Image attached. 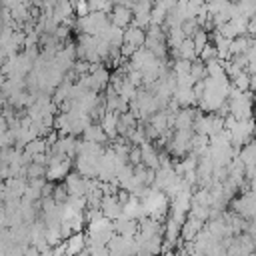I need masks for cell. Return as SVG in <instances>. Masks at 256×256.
I'll use <instances>...</instances> for the list:
<instances>
[{"mask_svg": "<svg viewBox=\"0 0 256 256\" xmlns=\"http://www.w3.org/2000/svg\"><path fill=\"white\" fill-rule=\"evenodd\" d=\"M230 208L234 214H238L240 218H244L246 222L254 220L256 218V192L248 190V192H242L240 196H236L232 202H230Z\"/></svg>", "mask_w": 256, "mask_h": 256, "instance_id": "obj_1", "label": "cell"}, {"mask_svg": "<svg viewBox=\"0 0 256 256\" xmlns=\"http://www.w3.org/2000/svg\"><path fill=\"white\" fill-rule=\"evenodd\" d=\"M108 18H110V24H114V26L120 28V30H126V28H130V24H132L134 12H132L130 8H126L122 2H114L112 10L108 12Z\"/></svg>", "mask_w": 256, "mask_h": 256, "instance_id": "obj_2", "label": "cell"}, {"mask_svg": "<svg viewBox=\"0 0 256 256\" xmlns=\"http://www.w3.org/2000/svg\"><path fill=\"white\" fill-rule=\"evenodd\" d=\"M122 212H124V208H122V204L118 202L116 194L104 196V200H102V204H100V214H102L106 220L116 222L118 218H122Z\"/></svg>", "mask_w": 256, "mask_h": 256, "instance_id": "obj_3", "label": "cell"}, {"mask_svg": "<svg viewBox=\"0 0 256 256\" xmlns=\"http://www.w3.org/2000/svg\"><path fill=\"white\" fill-rule=\"evenodd\" d=\"M114 224V232L118 234V236H122V238H130V240H134L136 236H138V228H140V224H138V220H128V218H118L116 222H112Z\"/></svg>", "mask_w": 256, "mask_h": 256, "instance_id": "obj_4", "label": "cell"}, {"mask_svg": "<svg viewBox=\"0 0 256 256\" xmlns=\"http://www.w3.org/2000/svg\"><path fill=\"white\" fill-rule=\"evenodd\" d=\"M204 222H200V220H196V218H192V216H188L186 218V222L182 224V230H180V240L182 242H194L196 240V236L204 230Z\"/></svg>", "mask_w": 256, "mask_h": 256, "instance_id": "obj_5", "label": "cell"}, {"mask_svg": "<svg viewBox=\"0 0 256 256\" xmlns=\"http://www.w3.org/2000/svg\"><path fill=\"white\" fill-rule=\"evenodd\" d=\"M140 150H142V164L146 168H150V170H158V166H160V150L152 142H144L140 146Z\"/></svg>", "mask_w": 256, "mask_h": 256, "instance_id": "obj_6", "label": "cell"}, {"mask_svg": "<svg viewBox=\"0 0 256 256\" xmlns=\"http://www.w3.org/2000/svg\"><path fill=\"white\" fill-rule=\"evenodd\" d=\"M198 108H182L176 114V122H174V130H192L194 120L198 116Z\"/></svg>", "mask_w": 256, "mask_h": 256, "instance_id": "obj_7", "label": "cell"}, {"mask_svg": "<svg viewBox=\"0 0 256 256\" xmlns=\"http://www.w3.org/2000/svg\"><path fill=\"white\" fill-rule=\"evenodd\" d=\"M72 168H74V160H64L62 164H56V166H50L48 168V172H46V180L48 182H64V178L72 172Z\"/></svg>", "mask_w": 256, "mask_h": 256, "instance_id": "obj_8", "label": "cell"}, {"mask_svg": "<svg viewBox=\"0 0 256 256\" xmlns=\"http://www.w3.org/2000/svg\"><path fill=\"white\" fill-rule=\"evenodd\" d=\"M82 140L92 142V144H98V146H108V144H110V140H108V136H106V132L102 130L100 124H90V126L84 130Z\"/></svg>", "mask_w": 256, "mask_h": 256, "instance_id": "obj_9", "label": "cell"}, {"mask_svg": "<svg viewBox=\"0 0 256 256\" xmlns=\"http://www.w3.org/2000/svg\"><path fill=\"white\" fill-rule=\"evenodd\" d=\"M64 248H66V256H76L82 250H86V234H72L68 240H64Z\"/></svg>", "mask_w": 256, "mask_h": 256, "instance_id": "obj_10", "label": "cell"}, {"mask_svg": "<svg viewBox=\"0 0 256 256\" xmlns=\"http://www.w3.org/2000/svg\"><path fill=\"white\" fill-rule=\"evenodd\" d=\"M124 44H130L134 48H144L146 44V30H140V28H126L124 30Z\"/></svg>", "mask_w": 256, "mask_h": 256, "instance_id": "obj_11", "label": "cell"}, {"mask_svg": "<svg viewBox=\"0 0 256 256\" xmlns=\"http://www.w3.org/2000/svg\"><path fill=\"white\" fill-rule=\"evenodd\" d=\"M118 116H120V114H116V112H106V114H104V118L100 120V126H102V130L106 132V136H108V140H110V142H114V140L118 138V132H116Z\"/></svg>", "mask_w": 256, "mask_h": 256, "instance_id": "obj_12", "label": "cell"}, {"mask_svg": "<svg viewBox=\"0 0 256 256\" xmlns=\"http://www.w3.org/2000/svg\"><path fill=\"white\" fill-rule=\"evenodd\" d=\"M172 100L180 108H194V104H196V96H194V90L192 88H176Z\"/></svg>", "mask_w": 256, "mask_h": 256, "instance_id": "obj_13", "label": "cell"}, {"mask_svg": "<svg viewBox=\"0 0 256 256\" xmlns=\"http://www.w3.org/2000/svg\"><path fill=\"white\" fill-rule=\"evenodd\" d=\"M52 14H54V18H56V22H58V24H62L64 20L76 18L72 2H66V0H64V2H56V4H54V10H52Z\"/></svg>", "mask_w": 256, "mask_h": 256, "instance_id": "obj_14", "label": "cell"}, {"mask_svg": "<svg viewBox=\"0 0 256 256\" xmlns=\"http://www.w3.org/2000/svg\"><path fill=\"white\" fill-rule=\"evenodd\" d=\"M252 42H254V38H252V36H248V34L234 38V40L230 42V58H232V56H240V54H246V52L250 50Z\"/></svg>", "mask_w": 256, "mask_h": 256, "instance_id": "obj_15", "label": "cell"}, {"mask_svg": "<svg viewBox=\"0 0 256 256\" xmlns=\"http://www.w3.org/2000/svg\"><path fill=\"white\" fill-rule=\"evenodd\" d=\"M192 42H194V48H196V52L200 54L210 42H212V38H210V32L208 30H204V28H200L194 36H192Z\"/></svg>", "mask_w": 256, "mask_h": 256, "instance_id": "obj_16", "label": "cell"}, {"mask_svg": "<svg viewBox=\"0 0 256 256\" xmlns=\"http://www.w3.org/2000/svg\"><path fill=\"white\" fill-rule=\"evenodd\" d=\"M24 152H26V154H30V156L34 158L36 154H48V152H50V148L46 146V140H44V138H36V140H32V142L24 148Z\"/></svg>", "mask_w": 256, "mask_h": 256, "instance_id": "obj_17", "label": "cell"}, {"mask_svg": "<svg viewBox=\"0 0 256 256\" xmlns=\"http://www.w3.org/2000/svg\"><path fill=\"white\" fill-rule=\"evenodd\" d=\"M46 172H48V166H42V164H28L26 166V178L28 180H38V178H46Z\"/></svg>", "mask_w": 256, "mask_h": 256, "instance_id": "obj_18", "label": "cell"}, {"mask_svg": "<svg viewBox=\"0 0 256 256\" xmlns=\"http://www.w3.org/2000/svg\"><path fill=\"white\" fill-rule=\"evenodd\" d=\"M68 198H70V194H68V188L64 186V182H56L54 192H52V200H54L58 206H64V204L68 202Z\"/></svg>", "mask_w": 256, "mask_h": 256, "instance_id": "obj_19", "label": "cell"}, {"mask_svg": "<svg viewBox=\"0 0 256 256\" xmlns=\"http://www.w3.org/2000/svg\"><path fill=\"white\" fill-rule=\"evenodd\" d=\"M190 76H192V80L194 82H202V80H206V64L202 62V60H194L192 62V68H190Z\"/></svg>", "mask_w": 256, "mask_h": 256, "instance_id": "obj_20", "label": "cell"}, {"mask_svg": "<svg viewBox=\"0 0 256 256\" xmlns=\"http://www.w3.org/2000/svg\"><path fill=\"white\" fill-rule=\"evenodd\" d=\"M200 28H202V26H200V22H198L196 18H186V20L180 24V30L184 32L186 38H192Z\"/></svg>", "mask_w": 256, "mask_h": 256, "instance_id": "obj_21", "label": "cell"}, {"mask_svg": "<svg viewBox=\"0 0 256 256\" xmlns=\"http://www.w3.org/2000/svg\"><path fill=\"white\" fill-rule=\"evenodd\" d=\"M230 84H232L236 90H240V92H248V86H250V76H248L246 72H240V74H236V76L230 80Z\"/></svg>", "mask_w": 256, "mask_h": 256, "instance_id": "obj_22", "label": "cell"}, {"mask_svg": "<svg viewBox=\"0 0 256 256\" xmlns=\"http://www.w3.org/2000/svg\"><path fill=\"white\" fill-rule=\"evenodd\" d=\"M198 60H202L204 64H208V62H212V60H220V58H218V50H216V46L210 42V44L198 54Z\"/></svg>", "mask_w": 256, "mask_h": 256, "instance_id": "obj_23", "label": "cell"}, {"mask_svg": "<svg viewBox=\"0 0 256 256\" xmlns=\"http://www.w3.org/2000/svg\"><path fill=\"white\" fill-rule=\"evenodd\" d=\"M128 164L130 166L142 164V150H140V146H132L130 148V152H128Z\"/></svg>", "mask_w": 256, "mask_h": 256, "instance_id": "obj_24", "label": "cell"}, {"mask_svg": "<svg viewBox=\"0 0 256 256\" xmlns=\"http://www.w3.org/2000/svg\"><path fill=\"white\" fill-rule=\"evenodd\" d=\"M246 56H248V64H256V38H254L250 50L246 52Z\"/></svg>", "mask_w": 256, "mask_h": 256, "instance_id": "obj_25", "label": "cell"}, {"mask_svg": "<svg viewBox=\"0 0 256 256\" xmlns=\"http://www.w3.org/2000/svg\"><path fill=\"white\" fill-rule=\"evenodd\" d=\"M24 256H40V250L34 244H28L26 250H24Z\"/></svg>", "mask_w": 256, "mask_h": 256, "instance_id": "obj_26", "label": "cell"}, {"mask_svg": "<svg viewBox=\"0 0 256 256\" xmlns=\"http://www.w3.org/2000/svg\"><path fill=\"white\" fill-rule=\"evenodd\" d=\"M136 256H154V254H150V252H148V250H144V248H138Z\"/></svg>", "mask_w": 256, "mask_h": 256, "instance_id": "obj_27", "label": "cell"}]
</instances>
